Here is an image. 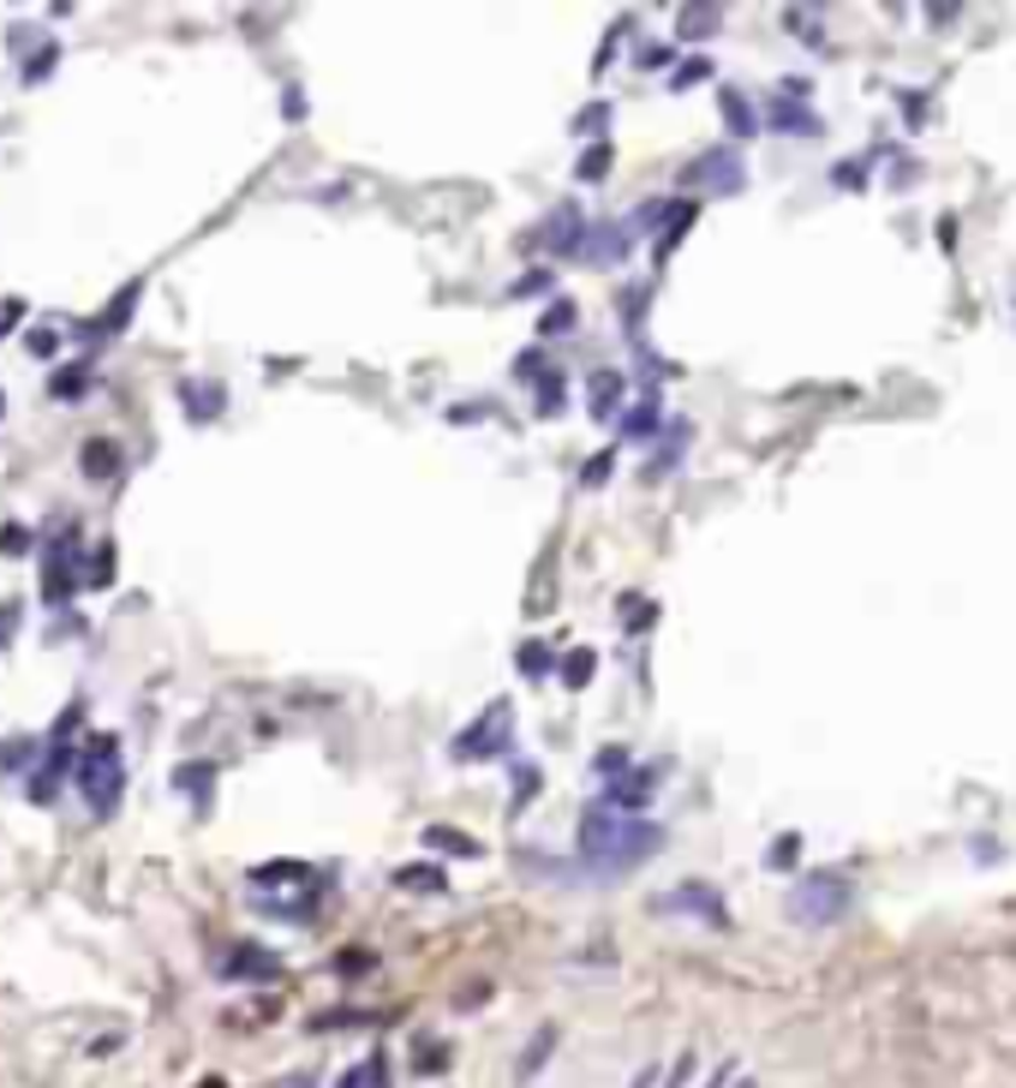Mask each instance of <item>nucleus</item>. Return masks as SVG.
Returning a JSON list of instances; mask_svg holds the SVG:
<instances>
[{
  "instance_id": "1",
  "label": "nucleus",
  "mask_w": 1016,
  "mask_h": 1088,
  "mask_svg": "<svg viewBox=\"0 0 1016 1088\" xmlns=\"http://www.w3.org/2000/svg\"><path fill=\"white\" fill-rule=\"evenodd\" d=\"M658 844H664V831H658L652 819H628V814H616V807H604V802L580 819V867H586V879L635 873L640 861L658 856Z\"/></svg>"
},
{
  "instance_id": "2",
  "label": "nucleus",
  "mask_w": 1016,
  "mask_h": 1088,
  "mask_svg": "<svg viewBox=\"0 0 1016 1088\" xmlns=\"http://www.w3.org/2000/svg\"><path fill=\"white\" fill-rule=\"evenodd\" d=\"M78 789H84V802H91L96 819H108L114 807H121L126 766H121V747H114V736H91V747H84V760H78Z\"/></svg>"
},
{
  "instance_id": "3",
  "label": "nucleus",
  "mask_w": 1016,
  "mask_h": 1088,
  "mask_svg": "<svg viewBox=\"0 0 1016 1088\" xmlns=\"http://www.w3.org/2000/svg\"><path fill=\"white\" fill-rule=\"evenodd\" d=\"M849 903H856V886H849L844 873H814L789 891V916L802 921V928H831V921L849 916Z\"/></svg>"
},
{
  "instance_id": "4",
  "label": "nucleus",
  "mask_w": 1016,
  "mask_h": 1088,
  "mask_svg": "<svg viewBox=\"0 0 1016 1088\" xmlns=\"http://www.w3.org/2000/svg\"><path fill=\"white\" fill-rule=\"evenodd\" d=\"M509 742H514V712L496 700L491 718H479L473 730H461V736H454V760H491V754H503Z\"/></svg>"
},
{
  "instance_id": "5",
  "label": "nucleus",
  "mask_w": 1016,
  "mask_h": 1088,
  "mask_svg": "<svg viewBox=\"0 0 1016 1088\" xmlns=\"http://www.w3.org/2000/svg\"><path fill=\"white\" fill-rule=\"evenodd\" d=\"M658 916H705L712 928H730V909H724V897H718L705 879H688V886H675V891H664L658 897Z\"/></svg>"
},
{
  "instance_id": "6",
  "label": "nucleus",
  "mask_w": 1016,
  "mask_h": 1088,
  "mask_svg": "<svg viewBox=\"0 0 1016 1088\" xmlns=\"http://www.w3.org/2000/svg\"><path fill=\"white\" fill-rule=\"evenodd\" d=\"M682 186H712V192H742L747 186V161L742 150H705L694 168L682 174Z\"/></svg>"
},
{
  "instance_id": "7",
  "label": "nucleus",
  "mask_w": 1016,
  "mask_h": 1088,
  "mask_svg": "<svg viewBox=\"0 0 1016 1088\" xmlns=\"http://www.w3.org/2000/svg\"><path fill=\"white\" fill-rule=\"evenodd\" d=\"M72 563H78V551H72V538L49 544V556H42V598H49L54 610L72 605V593H78V575H72Z\"/></svg>"
},
{
  "instance_id": "8",
  "label": "nucleus",
  "mask_w": 1016,
  "mask_h": 1088,
  "mask_svg": "<svg viewBox=\"0 0 1016 1088\" xmlns=\"http://www.w3.org/2000/svg\"><path fill=\"white\" fill-rule=\"evenodd\" d=\"M628 245H635V228L628 222H593L580 240V263H598V270H610V263L628 258Z\"/></svg>"
},
{
  "instance_id": "9",
  "label": "nucleus",
  "mask_w": 1016,
  "mask_h": 1088,
  "mask_svg": "<svg viewBox=\"0 0 1016 1088\" xmlns=\"http://www.w3.org/2000/svg\"><path fill=\"white\" fill-rule=\"evenodd\" d=\"M658 777H664V766H635V772H622L610 789H604V807H616V814L635 819L640 807L652 802V784H658Z\"/></svg>"
},
{
  "instance_id": "10",
  "label": "nucleus",
  "mask_w": 1016,
  "mask_h": 1088,
  "mask_svg": "<svg viewBox=\"0 0 1016 1088\" xmlns=\"http://www.w3.org/2000/svg\"><path fill=\"white\" fill-rule=\"evenodd\" d=\"M580 240H586L580 210H551V222L533 233V245H544V252H556V258H580Z\"/></svg>"
},
{
  "instance_id": "11",
  "label": "nucleus",
  "mask_w": 1016,
  "mask_h": 1088,
  "mask_svg": "<svg viewBox=\"0 0 1016 1088\" xmlns=\"http://www.w3.org/2000/svg\"><path fill=\"white\" fill-rule=\"evenodd\" d=\"M222 975L228 981H275V975H282V958H275V951H263V945H233L228 963H222Z\"/></svg>"
},
{
  "instance_id": "12",
  "label": "nucleus",
  "mask_w": 1016,
  "mask_h": 1088,
  "mask_svg": "<svg viewBox=\"0 0 1016 1088\" xmlns=\"http://www.w3.org/2000/svg\"><path fill=\"white\" fill-rule=\"evenodd\" d=\"M765 126H772V132H789V138H814V132H819V114L802 108V102H789V96H772V102H765Z\"/></svg>"
},
{
  "instance_id": "13",
  "label": "nucleus",
  "mask_w": 1016,
  "mask_h": 1088,
  "mask_svg": "<svg viewBox=\"0 0 1016 1088\" xmlns=\"http://www.w3.org/2000/svg\"><path fill=\"white\" fill-rule=\"evenodd\" d=\"M138 293H144V282H126V287L108 300V312H102L96 323H84V335H108V329H121V323L132 317V305H138Z\"/></svg>"
},
{
  "instance_id": "14",
  "label": "nucleus",
  "mask_w": 1016,
  "mask_h": 1088,
  "mask_svg": "<svg viewBox=\"0 0 1016 1088\" xmlns=\"http://www.w3.org/2000/svg\"><path fill=\"white\" fill-rule=\"evenodd\" d=\"M180 395H186V414L191 419H216L228 407V389L222 384H180Z\"/></svg>"
},
{
  "instance_id": "15",
  "label": "nucleus",
  "mask_w": 1016,
  "mask_h": 1088,
  "mask_svg": "<svg viewBox=\"0 0 1016 1088\" xmlns=\"http://www.w3.org/2000/svg\"><path fill=\"white\" fill-rule=\"evenodd\" d=\"M718 24H724V7H682L675 12V31H682L688 42H705Z\"/></svg>"
},
{
  "instance_id": "16",
  "label": "nucleus",
  "mask_w": 1016,
  "mask_h": 1088,
  "mask_svg": "<svg viewBox=\"0 0 1016 1088\" xmlns=\"http://www.w3.org/2000/svg\"><path fill=\"white\" fill-rule=\"evenodd\" d=\"M210 784H216V766H210V760H191V766L174 772V789H180V796H191V802H210Z\"/></svg>"
},
{
  "instance_id": "17",
  "label": "nucleus",
  "mask_w": 1016,
  "mask_h": 1088,
  "mask_svg": "<svg viewBox=\"0 0 1016 1088\" xmlns=\"http://www.w3.org/2000/svg\"><path fill=\"white\" fill-rule=\"evenodd\" d=\"M84 473H91V479H114V473H121V449H114L108 437H91V443H84Z\"/></svg>"
},
{
  "instance_id": "18",
  "label": "nucleus",
  "mask_w": 1016,
  "mask_h": 1088,
  "mask_svg": "<svg viewBox=\"0 0 1016 1088\" xmlns=\"http://www.w3.org/2000/svg\"><path fill=\"white\" fill-rule=\"evenodd\" d=\"M586 389H593V414H598V419H616V407H622V377H616V372H598Z\"/></svg>"
},
{
  "instance_id": "19",
  "label": "nucleus",
  "mask_w": 1016,
  "mask_h": 1088,
  "mask_svg": "<svg viewBox=\"0 0 1016 1088\" xmlns=\"http://www.w3.org/2000/svg\"><path fill=\"white\" fill-rule=\"evenodd\" d=\"M84 389H91V365H61V372L49 377V395H54V401H78Z\"/></svg>"
},
{
  "instance_id": "20",
  "label": "nucleus",
  "mask_w": 1016,
  "mask_h": 1088,
  "mask_svg": "<svg viewBox=\"0 0 1016 1088\" xmlns=\"http://www.w3.org/2000/svg\"><path fill=\"white\" fill-rule=\"evenodd\" d=\"M724 121H730V132H735V138H754V132H760V121H754V102H747L742 91H724Z\"/></svg>"
},
{
  "instance_id": "21",
  "label": "nucleus",
  "mask_w": 1016,
  "mask_h": 1088,
  "mask_svg": "<svg viewBox=\"0 0 1016 1088\" xmlns=\"http://www.w3.org/2000/svg\"><path fill=\"white\" fill-rule=\"evenodd\" d=\"M551 1047H556V1028H538V1040L521 1053V1065H514V1077H521V1082H533L538 1070H544V1058H551Z\"/></svg>"
},
{
  "instance_id": "22",
  "label": "nucleus",
  "mask_w": 1016,
  "mask_h": 1088,
  "mask_svg": "<svg viewBox=\"0 0 1016 1088\" xmlns=\"http://www.w3.org/2000/svg\"><path fill=\"white\" fill-rule=\"evenodd\" d=\"M694 228V203H670V222H664V233H658V258H670L675 252V240Z\"/></svg>"
},
{
  "instance_id": "23",
  "label": "nucleus",
  "mask_w": 1016,
  "mask_h": 1088,
  "mask_svg": "<svg viewBox=\"0 0 1016 1088\" xmlns=\"http://www.w3.org/2000/svg\"><path fill=\"white\" fill-rule=\"evenodd\" d=\"M425 849H443V856H479V844H467L454 826H431L425 831Z\"/></svg>"
},
{
  "instance_id": "24",
  "label": "nucleus",
  "mask_w": 1016,
  "mask_h": 1088,
  "mask_svg": "<svg viewBox=\"0 0 1016 1088\" xmlns=\"http://www.w3.org/2000/svg\"><path fill=\"white\" fill-rule=\"evenodd\" d=\"M395 879H401L407 891H443V886H449V879H443V867H401Z\"/></svg>"
},
{
  "instance_id": "25",
  "label": "nucleus",
  "mask_w": 1016,
  "mask_h": 1088,
  "mask_svg": "<svg viewBox=\"0 0 1016 1088\" xmlns=\"http://www.w3.org/2000/svg\"><path fill=\"white\" fill-rule=\"evenodd\" d=\"M514 665H521V676H551V646H544V640H526Z\"/></svg>"
},
{
  "instance_id": "26",
  "label": "nucleus",
  "mask_w": 1016,
  "mask_h": 1088,
  "mask_svg": "<svg viewBox=\"0 0 1016 1088\" xmlns=\"http://www.w3.org/2000/svg\"><path fill=\"white\" fill-rule=\"evenodd\" d=\"M604 126H610V108H604V102H593V108L574 114V138H598Z\"/></svg>"
},
{
  "instance_id": "27",
  "label": "nucleus",
  "mask_w": 1016,
  "mask_h": 1088,
  "mask_svg": "<svg viewBox=\"0 0 1016 1088\" xmlns=\"http://www.w3.org/2000/svg\"><path fill=\"white\" fill-rule=\"evenodd\" d=\"M538 784H544L538 766H521V772H514V802H509V814H521V807L538 796Z\"/></svg>"
},
{
  "instance_id": "28",
  "label": "nucleus",
  "mask_w": 1016,
  "mask_h": 1088,
  "mask_svg": "<svg viewBox=\"0 0 1016 1088\" xmlns=\"http://www.w3.org/2000/svg\"><path fill=\"white\" fill-rule=\"evenodd\" d=\"M593 670H598V658H593V652H568V658H563V682H568V688L593 682Z\"/></svg>"
},
{
  "instance_id": "29",
  "label": "nucleus",
  "mask_w": 1016,
  "mask_h": 1088,
  "mask_svg": "<svg viewBox=\"0 0 1016 1088\" xmlns=\"http://www.w3.org/2000/svg\"><path fill=\"white\" fill-rule=\"evenodd\" d=\"M574 174H580V180H604V174H610V144H593V150L580 156V168H574Z\"/></svg>"
},
{
  "instance_id": "30",
  "label": "nucleus",
  "mask_w": 1016,
  "mask_h": 1088,
  "mask_svg": "<svg viewBox=\"0 0 1016 1088\" xmlns=\"http://www.w3.org/2000/svg\"><path fill=\"white\" fill-rule=\"evenodd\" d=\"M705 72H712V61H705V54H694V61H682V66H675V79H670V91H688V84H700V79H705Z\"/></svg>"
},
{
  "instance_id": "31",
  "label": "nucleus",
  "mask_w": 1016,
  "mask_h": 1088,
  "mask_svg": "<svg viewBox=\"0 0 1016 1088\" xmlns=\"http://www.w3.org/2000/svg\"><path fill=\"white\" fill-rule=\"evenodd\" d=\"M54 61H61V49L49 42V49H42L36 61H24V84H42V79H49V66H54Z\"/></svg>"
},
{
  "instance_id": "32",
  "label": "nucleus",
  "mask_w": 1016,
  "mask_h": 1088,
  "mask_svg": "<svg viewBox=\"0 0 1016 1088\" xmlns=\"http://www.w3.org/2000/svg\"><path fill=\"white\" fill-rule=\"evenodd\" d=\"M658 425V401H640L635 414H628V437H646Z\"/></svg>"
},
{
  "instance_id": "33",
  "label": "nucleus",
  "mask_w": 1016,
  "mask_h": 1088,
  "mask_svg": "<svg viewBox=\"0 0 1016 1088\" xmlns=\"http://www.w3.org/2000/svg\"><path fill=\"white\" fill-rule=\"evenodd\" d=\"M568 323H574V305H568V300H556L551 312H544V335H563Z\"/></svg>"
},
{
  "instance_id": "34",
  "label": "nucleus",
  "mask_w": 1016,
  "mask_h": 1088,
  "mask_svg": "<svg viewBox=\"0 0 1016 1088\" xmlns=\"http://www.w3.org/2000/svg\"><path fill=\"white\" fill-rule=\"evenodd\" d=\"M19 616H24L19 598H7V605H0V646H12V628H19Z\"/></svg>"
},
{
  "instance_id": "35",
  "label": "nucleus",
  "mask_w": 1016,
  "mask_h": 1088,
  "mask_svg": "<svg viewBox=\"0 0 1016 1088\" xmlns=\"http://www.w3.org/2000/svg\"><path fill=\"white\" fill-rule=\"evenodd\" d=\"M114 575V544H96V563H91V586H102Z\"/></svg>"
},
{
  "instance_id": "36",
  "label": "nucleus",
  "mask_w": 1016,
  "mask_h": 1088,
  "mask_svg": "<svg viewBox=\"0 0 1016 1088\" xmlns=\"http://www.w3.org/2000/svg\"><path fill=\"white\" fill-rule=\"evenodd\" d=\"M688 1077H694V1053H682V1058H675V1070H670V1077L658 1082V1088H688Z\"/></svg>"
},
{
  "instance_id": "37",
  "label": "nucleus",
  "mask_w": 1016,
  "mask_h": 1088,
  "mask_svg": "<svg viewBox=\"0 0 1016 1088\" xmlns=\"http://www.w3.org/2000/svg\"><path fill=\"white\" fill-rule=\"evenodd\" d=\"M24 760H36V742L31 736H12L7 742V766H24Z\"/></svg>"
},
{
  "instance_id": "38",
  "label": "nucleus",
  "mask_w": 1016,
  "mask_h": 1088,
  "mask_svg": "<svg viewBox=\"0 0 1016 1088\" xmlns=\"http://www.w3.org/2000/svg\"><path fill=\"white\" fill-rule=\"evenodd\" d=\"M24 544H31L24 526H7V533H0V551H7V556H24Z\"/></svg>"
},
{
  "instance_id": "39",
  "label": "nucleus",
  "mask_w": 1016,
  "mask_h": 1088,
  "mask_svg": "<svg viewBox=\"0 0 1016 1088\" xmlns=\"http://www.w3.org/2000/svg\"><path fill=\"white\" fill-rule=\"evenodd\" d=\"M544 287H551V270H533V275H521V282H514V293H544Z\"/></svg>"
},
{
  "instance_id": "40",
  "label": "nucleus",
  "mask_w": 1016,
  "mask_h": 1088,
  "mask_svg": "<svg viewBox=\"0 0 1016 1088\" xmlns=\"http://www.w3.org/2000/svg\"><path fill=\"white\" fill-rule=\"evenodd\" d=\"M628 766V747H604L598 754V772H622Z\"/></svg>"
},
{
  "instance_id": "41",
  "label": "nucleus",
  "mask_w": 1016,
  "mask_h": 1088,
  "mask_svg": "<svg viewBox=\"0 0 1016 1088\" xmlns=\"http://www.w3.org/2000/svg\"><path fill=\"white\" fill-rule=\"evenodd\" d=\"M765 861H772V867H789V861H795V837H784L777 849H765Z\"/></svg>"
},
{
  "instance_id": "42",
  "label": "nucleus",
  "mask_w": 1016,
  "mask_h": 1088,
  "mask_svg": "<svg viewBox=\"0 0 1016 1088\" xmlns=\"http://www.w3.org/2000/svg\"><path fill=\"white\" fill-rule=\"evenodd\" d=\"M31 353H42V359H49V353H54V335L36 329V335H31Z\"/></svg>"
},
{
  "instance_id": "43",
  "label": "nucleus",
  "mask_w": 1016,
  "mask_h": 1088,
  "mask_svg": "<svg viewBox=\"0 0 1016 1088\" xmlns=\"http://www.w3.org/2000/svg\"><path fill=\"white\" fill-rule=\"evenodd\" d=\"M19 312H24L19 300H7V305H0V329H12V323H19Z\"/></svg>"
},
{
  "instance_id": "44",
  "label": "nucleus",
  "mask_w": 1016,
  "mask_h": 1088,
  "mask_svg": "<svg viewBox=\"0 0 1016 1088\" xmlns=\"http://www.w3.org/2000/svg\"><path fill=\"white\" fill-rule=\"evenodd\" d=\"M365 1077H371V1065H359V1070H347V1077H342V1088H365Z\"/></svg>"
},
{
  "instance_id": "45",
  "label": "nucleus",
  "mask_w": 1016,
  "mask_h": 1088,
  "mask_svg": "<svg viewBox=\"0 0 1016 1088\" xmlns=\"http://www.w3.org/2000/svg\"><path fill=\"white\" fill-rule=\"evenodd\" d=\"M270 1088H317L312 1077H305V1070H300V1077H282V1082H270Z\"/></svg>"
},
{
  "instance_id": "46",
  "label": "nucleus",
  "mask_w": 1016,
  "mask_h": 1088,
  "mask_svg": "<svg viewBox=\"0 0 1016 1088\" xmlns=\"http://www.w3.org/2000/svg\"><path fill=\"white\" fill-rule=\"evenodd\" d=\"M730 1077H735V1065H718V1070H712V1082H705V1088H724Z\"/></svg>"
},
{
  "instance_id": "47",
  "label": "nucleus",
  "mask_w": 1016,
  "mask_h": 1088,
  "mask_svg": "<svg viewBox=\"0 0 1016 1088\" xmlns=\"http://www.w3.org/2000/svg\"><path fill=\"white\" fill-rule=\"evenodd\" d=\"M658 1082H664V1077H658V1070H640V1077L628 1082V1088H658Z\"/></svg>"
},
{
  "instance_id": "48",
  "label": "nucleus",
  "mask_w": 1016,
  "mask_h": 1088,
  "mask_svg": "<svg viewBox=\"0 0 1016 1088\" xmlns=\"http://www.w3.org/2000/svg\"><path fill=\"white\" fill-rule=\"evenodd\" d=\"M0 401H7V395H0Z\"/></svg>"
}]
</instances>
